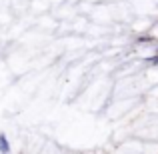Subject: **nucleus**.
Segmentation results:
<instances>
[{"label": "nucleus", "mask_w": 158, "mask_h": 154, "mask_svg": "<svg viewBox=\"0 0 158 154\" xmlns=\"http://www.w3.org/2000/svg\"><path fill=\"white\" fill-rule=\"evenodd\" d=\"M0 150H2V152H8V142H6V138H4V136H0Z\"/></svg>", "instance_id": "1"}]
</instances>
